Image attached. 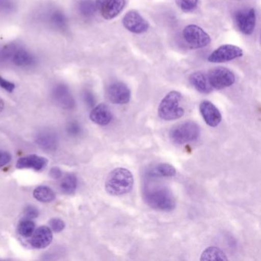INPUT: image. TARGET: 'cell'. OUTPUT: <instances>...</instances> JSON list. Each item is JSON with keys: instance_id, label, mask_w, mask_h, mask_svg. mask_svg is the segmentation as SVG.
<instances>
[{"instance_id": "obj_1", "label": "cell", "mask_w": 261, "mask_h": 261, "mask_svg": "<svg viewBox=\"0 0 261 261\" xmlns=\"http://www.w3.org/2000/svg\"><path fill=\"white\" fill-rule=\"evenodd\" d=\"M134 178L126 168H116L110 172L105 181V189L109 195L120 196L132 190Z\"/></svg>"}, {"instance_id": "obj_2", "label": "cell", "mask_w": 261, "mask_h": 261, "mask_svg": "<svg viewBox=\"0 0 261 261\" xmlns=\"http://www.w3.org/2000/svg\"><path fill=\"white\" fill-rule=\"evenodd\" d=\"M0 63H11L19 68H30L36 63V59L19 44H7L0 48Z\"/></svg>"}, {"instance_id": "obj_3", "label": "cell", "mask_w": 261, "mask_h": 261, "mask_svg": "<svg viewBox=\"0 0 261 261\" xmlns=\"http://www.w3.org/2000/svg\"><path fill=\"white\" fill-rule=\"evenodd\" d=\"M146 204L155 210L170 212L175 207V198L172 192L163 186H147L144 192Z\"/></svg>"}, {"instance_id": "obj_4", "label": "cell", "mask_w": 261, "mask_h": 261, "mask_svg": "<svg viewBox=\"0 0 261 261\" xmlns=\"http://www.w3.org/2000/svg\"><path fill=\"white\" fill-rule=\"evenodd\" d=\"M182 96L181 93L172 91L168 93L160 102L158 114L164 120H174L181 118L185 114L184 108L181 106Z\"/></svg>"}, {"instance_id": "obj_5", "label": "cell", "mask_w": 261, "mask_h": 261, "mask_svg": "<svg viewBox=\"0 0 261 261\" xmlns=\"http://www.w3.org/2000/svg\"><path fill=\"white\" fill-rule=\"evenodd\" d=\"M199 136V126L193 121H186L177 124L169 133V137L172 141L178 145L195 141Z\"/></svg>"}, {"instance_id": "obj_6", "label": "cell", "mask_w": 261, "mask_h": 261, "mask_svg": "<svg viewBox=\"0 0 261 261\" xmlns=\"http://www.w3.org/2000/svg\"><path fill=\"white\" fill-rule=\"evenodd\" d=\"M211 87L213 89L221 90L233 85L235 82L234 74L232 71L223 67L210 70L207 76Z\"/></svg>"}, {"instance_id": "obj_7", "label": "cell", "mask_w": 261, "mask_h": 261, "mask_svg": "<svg viewBox=\"0 0 261 261\" xmlns=\"http://www.w3.org/2000/svg\"><path fill=\"white\" fill-rule=\"evenodd\" d=\"M183 37L186 42L194 48H204L211 42L208 34L196 25H187L183 30Z\"/></svg>"}, {"instance_id": "obj_8", "label": "cell", "mask_w": 261, "mask_h": 261, "mask_svg": "<svg viewBox=\"0 0 261 261\" xmlns=\"http://www.w3.org/2000/svg\"><path fill=\"white\" fill-rule=\"evenodd\" d=\"M125 0H96L97 11L103 19L111 20L117 17L124 8Z\"/></svg>"}, {"instance_id": "obj_9", "label": "cell", "mask_w": 261, "mask_h": 261, "mask_svg": "<svg viewBox=\"0 0 261 261\" xmlns=\"http://www.w3.org/2000/svg\"><path fill=\"white\" fill-rule=\"evenodd\" d=\"M243 54V50L236 45H224L215 50L207 60L212 63H223L241 57Z\"/></svg>"}, {"instance_id": "obj_10", "label": "cell", "mask_w": 261, "mask_h": 261, "mask_svg": "<svg viewBox=\"0 0 261 261\" xmlns=\"http://www.w3.org/2000/svg\"><path fill=\"white\" fill-rule=\"evenodd\" d=\"M123 25L128 31L135 34L146 33L149 29L147 21L138 13L131 10L128 12L123 19Z\"/></svg>"}, {"instance_id": "obj_11", "label": "cell", "mask_w": 261, "mask_h": 261, "mask_svg": "<svg viewBox=\"0 0 261 261\" xmlns=\"http://www.w3.org/2000/svg\"><path fill=\"white\" fill-rule=\"evenodd\" d=\"M108 99L115 105H125L130 100L131 91L123 82H114L107 90Z\"/></svg>"}, {"instance_id": "obj_12", "label": "cell", "mask_w": 261, "mask_h": 261, "mask_svg": "<svg viewBox=\"0 0 261 261\" xmlns=\"http://www.w3.org/2000/svg\"><path fill=\"white\" fill-rule=\"evenodd\" d=\"M235 22L241 33L245 35L253 33L256 25V14L253 9L241 10L235 14Z\"/></svg>"}, {"instance_id": "obj_13", "label": "cell", "mask_w": 261, "mask_h": 261, "mask_svg": "<svg viewBox=\"0 0 261 261\" xmlns=\"http://www.w3.org/2000/svg\"><path fill=\"white\" fill-rule=\"evenodd\" d=\"M53 97L59 106L65 110L74 108L75 101L69 88L64 84L56 85L53 90Z\"/></svg>"}, {"instance_id": "obj_14", "label": "cell", "mask_w": 261, "mask_h": 261, "mask_svg": "<svg viewBox=\"0 0 261 261\" xmlns=\"http://www.w3.org/2000/svg\"><path fill=\"white\" fill-rule=\"evenodd\" d=\"M200 113L204 122L212 127H216L221 123L222 116L219 110L208 100L201 102L199 106Z\"/></svg>"}, {"instance_id": "obj_15", "label": "cell", "mask_w": 261, "mask_h": 261, "mask_svg": "<svg viewBox=\"0 0 261 261\" xmlns=\"http://www.w3.org/2000/svg\"><path fill=\"white\" fill-rule=\"evenodd\" d=\"M44 20L55 30L63 31L68 27L66 15L57 8H48L44 12Z\"/></svg>"}, {"instance_id": "obj_16", "label": "cell", "mask_w": 261, "mask_h": 261, "mask_svg": "<svg viewBox=\"0 0 261 261\" xmlns=\"http://www.w3.org/2000/svg\"><path fill=\"white\" fill-rule=\"evenodd\" d=\"M53 239L51 228L46 226L39 227L32 235L31 245L35 248L43 249L48 247Z\"/></svg>"}, {"instance_id": "obj_17", "label": "cell", "mask_w": 261, "mask_h": 261, "mask_svg": "<svg viewBox=\"0 0 261 261\" xmlns=\"http://www.w3.org/2000/svg\"><path fill=\"white\" fill-rule=\"evenodd\" d=\"M90 118L96 124L105 126L109 124L113 119V114L108 105L100 103L92 110Z\"/></svg>"}, {"instance_id": "obj_18", "label": "cell", "mask_w": 261, "mask_h": 261, "mask_svg": "<svg viewBox=\"0 0 261 261\" xmlns=\"http://www.w3.org/2000/svg\"><path fill=\"white\" fill-rule=\"evenodd\" d=\"M48 160L37 155H30L19 159L16 163L18 169H33L36 171L42 170L46 167Z\"/></svg>"}, {"instance_id": "obj_19", "label": "cell", "mask_w": 261, "mask_h": 261, "mask_svg": "<svg viewBox=\"0 0 261 261\" xmlns=\"http://www.w3.org/2000/svg\"><path fill=\"white\" fill-rule=\"evenodd\" d=\"M36 142L38 146L47 151H54L57 149L58 137L54 133L42 131L37 134Z\"/></svg>"}, {"instance_id": "obj_20", "label": "cell", "mask_w": 261, "mask_h": 261, "mask_svg": "<svg viewBox=\"0 0 261 261\" xmlns=\"http://www.w3.org/2000/svg\"><path fill=\"white\" fill-rule=\"evenodd\" d=\"M189 82L191 85L201 94H209L213 89L209 84L207 76L200 71L192 73L189 76Z\"/></svg>"}, {"instance_id": "obj_21", "label": "cell", "mask_w": 261, "mask_h": 261, "mask_svg": "<svg viewBox=\"0 0 261 261\" xmlns=\"http://www.w3.org/2000/svg\"><path fill=\"white\" fill-rule=\"evenodd\" d=\"M147 174L150 177H172L175 176L176 170L169 163H160L151 167Z\"/></svg>"}, {"instance_id": "obj_22", "label": "cell", "mask_w": 261, "mask_h": 261, "mask_svg": "<svg viewBox=\"0 0 261 261\" xmlns=\"http://www.w3.org/2000/svg\"><path fill=\"white\" fill-rule=\"evenodd\" d=\"M33 196L41 202L48 203L54 201L56 193L48 186H39L33 192Z\"/></svg>"}, {"instance_id": "obj_23", "label": "cell", "mask_w": 261, "mask_h": 261, "mask_svg": "<svg viewBox=\"0 0 261 261\" xmlns=\"http://www.w3.org/2000/svg\"><path fill=\"white\" fill-rule=\"evenodd\" d=\"M201 260H227L225 253L216 247H209L201 253Z\"/></svg>"}, {"instance_id": "obj_24", "label": "cell", "mask_w": 261, "mask_h": 261, "mask_svg": "<svg viewBox=\"0 0 261 261\" xmlns=\"http://www.w3.org/2000/svg\"><path fill=\"white\" fill-rule=\"evenodd\" d=\"M77 186V179L75 175H67L60 183V189L63 193L71 195L75 192Z\"/></svg>"}, {"instance_id": "obj_25", "label": "cell", "mask_w": 261, "mask_h": 261, "mask_svg": "<svg viewBox=\"0 0 261 261\" xmlns=\"http://www.w3.org/2000/svg\"><path fill=\"white\" fill-rule=\"evenodd\" d=\"M79 13L85 18H91L94 16L96 9L95 2L93 0H81L77 5Z\"/></svg>"}, {"instance_id": "obj_26", "label": "cell", "mask_w": 261, "mask_h": 261, "mask_svg": "<svg viewBox=\"0 0 261 261\" xmlns=\"http://www.w3.org/2000/svg\"><path fill=\"white\" fill-rule=\"evenodd\" d=\"M35 230V223L32 220H24L18 226V232L21 236L29 238L33 235Z\"/></svg>"}, {"instance_id": "obj_27", "label": "cell", "mask_w": 261, "mask_h": 261, "mask_svg": "<svg viewBox=\"0 0 261 261\" xmlns=\"http://www.w3.org/2000/svg\"><path fill=\"white\" fill-rule=\"evenodd\" d=\"M198 0H175L177 6L184 12H191L196 8Z\"/></svg>"}, {"instance_id": "obj_28", "label": "cell", "mask_w": 261, "mask_h": 261, "mask_svg": "<svg viewBox=\"0 0 261 261\" xmlns=\"http://www.w3.org/2000/svg\"><path fill=\"white\" fill-rule=\"evenodd\" d=\"M13 0H0V12L4 13H12L14 10Z\"/></svg>"}, {"instance_id": "obj_29", "label": "cell", "mask_w": 261, "mask_h": 261, "mask_svg": "<svg viewBox=\"0 0 261 261\" xmlns=\"http://www.w3.org/2000/svg\"><path fill=\"white\" fill-rule=\"evenodd\" d=\"M49 225L51 230H54L56 233H59L65 228V223L59 218H53V219L50 220Z\"/></svg>"}, {"instance_id": "obj_30", "label": "cell", "mask_w": 261, "mask_h": 261, "mask_svg": "<svg viewBox=\"0 0 261 261\" xmlns=\"http://www.w3.org/2000/svg\"><path fill=\"white\" fill-rule=\"evenodd\" d=\"M67 131H68L69 135L75 137V136L80 134L81 127L79 123H76V122H71V123H68V126H67Z\"/></svg>"}, {"instance_id": "obj_31", "label": "cell", "mask_w": 261, "mask_h": 261, "mask_svg": "<svg viewBox=\"0 0 261 261\" xmlns=\"http://www.w3.org/2000/svg\"><path fill=\"white\" fill-rule=\"evenodd\" d=\"M0 88H4L5 91L11 93L13 92V90L15 89V85L0 76Z\"/></svg>"}, {"instance_id": "obj_32", "label": "cell", "mask_w": 261, "mask_h": 261, "mask_svg": "<svg viewBox=\"0 0 261 261\" xmlns=\"http://www.w3.org/2000/svg\"><path fill=\"white\" fill-rule=\"evenodd\" d=\"M11 160V155L6 151H0V168L8 164Z\"/></svg>"}, {"instance_id": "obj_33", "label": "cell", "mask_w": 261, "mask_h": 261, "mask_svg": "<svg viewBox=\"0 0 261 261\" xmlns=\"http://www.w3.org/2000/svg\"><path fill=\"white\" fill-rule=\"evenodd\" d=\"M25 215L30 219L36 218L39 215V211L36 207H33V206H29V207L25 208Z\"/></svg>"}, {"instance_id": "obj_34", "label": "cell", "mask_w": 261, "mask_h": 261, "mask_svg": "<svg viewBox=\"0 0 261 261\" xmlns=\"http://www.w3.org/2000/svg\"><path fill=\"white\" fill-rule=\"evenodd\" d=\"M49 175L54 179H59L62 177V172L59 168L54 167L50 170Z\"/></svg>"}, {"instance_id": "obj_35", "label": "cell", "mask_w": 261, "mask_h": 261, "mask_svg": "<svg viewBox=\"0 0 261 261\" xmlns=\"http://www.w3.org/2000/svg\"><path fill=\"white\" fill-rule=\"evenodd\" d=\"M84 97H85V101L88 103V105H92L94 103V97H93L92 94L89 91H85V94H84Z\"/></svg>"}, {"instance_id": "obj_36", "label": "cell", "mask_w": 261, "mask_h": 261, "mask_svg": "<svg viewBox=\"0 0 261 261\" xmlns=\"http://www.w3.org/2000/svg\"><path fill=\"white\" fill-rule=\"evenodd\" d=\"M4 109V102L2 99L0 98V113L2 112L3 110Z\"/></svg>"}]
</instances>
